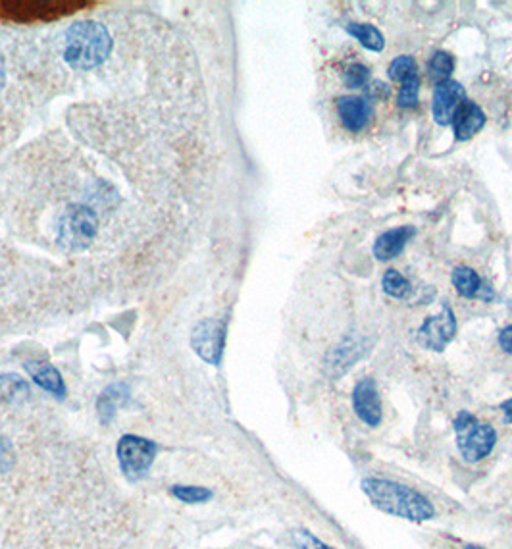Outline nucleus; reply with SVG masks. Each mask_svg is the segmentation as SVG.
Here are the masks:
<instances>
[{
  "label": "nucleus",
  "instance_id": "19",
  "mask_svg": "<svg viewBox=\"0 0 512 549\" xmlns=\"http://www.w3.org/2000/svg\"><path fill=\"white\" fill-rule=\"evenodd\" d=\"M347 33H351L355 39H359L360 45L368 51H374V53L384 51L385 39L378 27L370 26V24H349Z\"/></svg>",
  "mask_w": 512,
  "mask_h": 549
},
{
  "label": "nucleus",
  "instance_id": "18",
  "mask_svg": "<svg viewBox=\"0 0 512 549\" xmlns=\"http://www.w3.org/2000/svg\"><path fill=\"white\" fill-rule=\"evenodd\" d=\"M368 349H362L360 347V343H357V341H345L341 347H335L332 351V355H330V359H328V368H335L337 370V374H341V372H345L347 368H351L353 366V363L357 361V359H360L364 353H366Z\"/></svg>",
  "mask_w": 512,
  "mask_h": 549
},
{
  "label": "nucleus",
  "instance_id": "8",
  "mask_svg": "<svg viewBox=\"0 0 512 549\" xmlns=\"http://www.w3.org/2000/svg\"><path fill=\"white\" fill-rule=\"evenodd\" d=\"M191 345L195 353L208 365H220L226 345V324L214 318H206L199 322L193 330Z\"/></svg>",
  "mask_w": 512,
  "mask_h": 549
},
{
  "label": "nucleus",
  "instance_id": "31",
  "mask_svg": "<svg viewBox=\"0 0 512 549\" xmlns=\"http://www.w3.org/2000/svg\"><path fill=\"white\" fill-rule=\"evenodd\" d=\"M464 549H484V548H480V546H466V548Z\"/></svg>",
  "mask_w": 512,
  "mask_h": 549
},
{
  "label": "nucleus",
  "instance_id": "29",
  "mask_svg": "<svg viewBox=\"0 0 512 549\" xmlns=\"http://www.w3.org/2000/svg\"><path fill=\"white\" fill-rule=\"evenodd\" d=\"M501 411H503V415H505V420L512 424V397L501 403Z\"/></svg>",
  "mask_w": 512,
  "mask_h": 549
},
{
  "label": "nucleus",
  "instance_id": "16",
  "mask_svg": "<svg viewBox=\"0 0 512 549\" xmlns=\"http://www.w3.org/2000/svg\"><path fill=\"white\" fill-rule=\"evenodd\" d=\"M128 399L129 388L126 384H112L110 388L104 390L103 395L99 397V403H97V411H99V417L104 424H108L116 417L118 409L124 407L128 403Z\"/></svg>",
  "mask_w": 512,
  "mask_h": 549
},
{
  "label": "nucleus",
  "instance_id": "21",
  "mask_svg": "<svg viewBox=\"0 0 512 549\" xmlns=\"http://www.w3.org/2000/svg\"><path fill=\"white\" fill-rule=\"evenodd\" d=\"M382 286L384 291L389 297H395V299H405L412 293V286H410L409 280L397 272V270H387L384 274V280H382Z\"/></svg>",
  "mask_w": 512,
  "mask_h": 549
},
{
  "label": "nucleus",
  "instance_id": "24",
  "mask_svg": "<svg viewBox=\"0 0 512 549\" xmlns=\"http://www.w3.org/2000/svg\"><path fill=\"white\" fill-rule=\"evenodd\" d=\"M418 93H420V76H412L401 83L397 103L401 108H416L418 105Z\"/></svg>",
  "mask_w": 512,
  "mask_h": 549
},
{
  "label": "nucleus",
  "instance_id": "2",
  "mask_svg": "<svg viewBox=\"0 0 512 549\" xmlns=\"http://www.w3.org/2000/svg\"><path fill=\"white\" fill-rule=\"evenodd\" d=\"M112 49V39L99 22H79L66 35L64 58L76 70H93L101 66Z\"/></svg>",
  "mask_w": 512,
  "mask_h": 549
},
{
  "label": "nucleus",
  "instance_id": "14",
  "mask_svg": "<svg viewBox=\"0 0 512 549\" xmlns=\"http://www.w3.org/2000/svg\"><path fill=\"white\" fill-rule=\"evenodd\" d=\"M451 282L461 297L482 299V301L493 299V289L489 288L486 282L478 276L476 270H472L468 266H457L451 274Z\"/></svg>",
  "mask_w": 512,
  "mask_h": 549
},
{
  "label": "nucleus",
  "instance_id": "6",
  "mask_svg": "<svg viewBox=\"0 0 512 549\" xmlns=\"http://www.w3.org/2000/svg\"><path fill=\"white\" fill-rule=\"evenodd\" d=\"M156 445L139 436H124L118 442V461L124 476L129 480H141L153 467Z\"/></svg>",
  "mask_w": 512,
  "mask_h": 549
},
{
  "label": "nucleus",
  "instance_id": "9",
  "mask_svg": "<svg viewBox=\"0 0 512 549\" xmlns=\"http://www.w3.org/2000/svg\"><path fill=\"white\" fill-rule=\"evenodd\" d=\"M353 409L364 424L376 428L382 424L384 409H382V397L378 393V386L372 378H364L353 390Z\"/></svg>",
  "mask_w": 512,
  "mask_h": 549
},
{
  "label": "nucleus",
  "instance_id": "22",
  "mask_svg": "<svg viewBox=\"0 0 512 549\" xmlns=\"http://www.w3.org/2000/svg\"><path fill=\"white\" fill-rule=\"evenodd\" d=\"M389 79L391 81H399L403 83L405 79L412 78L418 74V66H416V60L412 56H397L391 64H389Z\"/></svg>",
  "mask_w": 512,
  "mask_h": 549
},
{
  "label": "nucleus",
  "instance_id": "25",
  "mask_svg": "<svg viewBox=\"0 0 512 549\" xmlns=\"http://www.w3.org/2000/svg\"><path fill=\"white\" fill-rule=\"evenodd\" d=\"M343 81L349 89H364L370 83V70L364 64H351L343 74Z\"/></svg>",
  "mask_w": 512,
  "mask_h": 549
},
{
  "label": "nucleus",
  "instance_id": "23",
  "mask_svg": "<svg viewBox=\"0 0 512 549\" xmlns=\"http://www.w3.org/2000/svg\"><path fill=\"white\" fill-rule=\"evenodd\" d=\"M172 496L187 505H197V503H206L208 499H212L214 494H212V490L203 488V486H174Z\"/></svg>",
  "mask_w": 512,
  "mask_h": 549
},
{
  "label": "nucleus",
  "instance_id": "26",
  "mask_svg": "<svg viewBox=\"0 0 512 549\" xmlns=\"http://www.w3.org/2000/svg\"><path fill=\"white\" fill-rule=\"evenodd\" d=\"M291 538H293V544L299 549H333L307 530H295Z\"/></svg>",
  "mask_w": 512,
  "mask_h": 549
},
{
  "label": "nucleus",
  "instance_id": "17",
  "mask_svg": "<svg viewBox=\"0 0 512 549\" xmlns=\"http://www.w3.org/2000/svg\"><path fill=\"white\" fill-rule=\"evenodd\" d=\"M29 384L16 374H0V405L18 403L29 397Z\"/></svg>",
  "mask_w": 512,
  "mask_h": 549
},
{
  "label": "nucleus",
  "instance_id": "5",
  "mask_svg": "<svg viewBox=\"0 0 512 549\" xmlns=\"http://www.w3.org/2000/svg\"><path fill=\"white\" fill-rule=\"evenodd\" d=\"M99 220L97 214L87 207H70L64 212L60 220V243L66 249L81 251L91 245V241L97 236Z\"/></svg>",
  "mask_w": 512,
  "mask_h": 549
},
{
  "label": "nucleus",
  "instance_id": "10",
  "mask_svg": "<svg viewBox=\"0 0 512 549\" xmlns=\"http://www.w3.org/2000/svg\"><path fill=\"white\" fill-rule=\"evenodd\" d=\"M464 101H466V89L459 81L449 79V81L437 83L434 91V105H432L434 120L439 126H449L453 122L455 112Z\"/></svg>",
  "mask_w": 512,
  "mask_h": 549
},
{
  "label": "nucleus",
  "instance_id": "13",
  "mask_svg": "<svg viewBox=\"0 0 512 549\" xmlns=\"http://www.w3.org/2000/svg\"><path fill=\"white\" fill-rule=\"evenodd\" d=\"M414 236H416L414 226H401L385 232L374 243V257L382 262L397 259Z\"/></svg>",
  "mask_w": 512,
  "mask_h": 549
},
{
  "label": "nucleus",
  "instance_id": "3",
  "mask_svg": "<svg viewBox=\"0 0 512 549\" xmlns=\"http://www.w3.org/2000/svg\"><path fill=\"white\" fill-rule=\"evenodd\" d=\"M453 426L462 459L468 463H480L497 444L495 428L487 422H480L468 411H461L453 420Z\"/></svg>",
  "mask_w": 512,
  "mask_h": 549
},
{
  "label": "nucleus",
  "instance_id": "20",
  "mask_svg": "<svg viewBox=\"0 0 512 549\" xmlns=\"http://www.w3.org/2000/svg\"><path fill=\"white\" fill-rule=\"evenodd\" d=\"M453 70H455V58H453V54L445 53V51L434 54L428 62V78L436 83L449 81L453 76Z\"/></svg>",
  "mask_w": 512,
  "mask_h": 549
},
{
  "label": "nucleus",
  "instance_id": "7",
  "mask_svg": "<svg viewBox=\"0 0 512 549\" xmlns=\"http://www.w3.org/2000/svg\"><path fill=\"white\" fill-rule=\"evenodd\" d=\"M457 334V318L449 305L441 307V313L428 316L424 324L418 328V343L428 349L441 353Z\"/></svg>",
  "mask_w": 512,
  "mask_h": 549
},
{
  "label": "nucleus",
  "instance_id": "27",
  "mask_svg": "<svg viewBox=\"0 0 512 549\" xmlns=\"http://www.w3.org/2000/svg\"><path fill=\"white\" fill-rule=\"evenodd\" d=\"M391 97V87L384 81H370L364 87V99L368 101H387Z\"/></svg>",
  "mask_w": 512,
  "mask_h": 549
},
{
  "label": "nucleus",
  "instance_id": "1",
  "mask_svg": "<svg viewBox=\"0 0 512 549\" xmlns=\"http://www.w3.org/2000/svg\"><path fill=\"white\" fill-rule=\"evenodd\" d=\"M360 488L370 503L385 515L410 523H426L436 517V507L432 501L405 484L385 478H364Z\"/></svg>",
  "mask_w": 512,
  "mask_h": 549
},
{
  "label": "nucleus",
  "instance_id": "15",
  "mask_svg": "<svg viewBox=\"0 0 512 549\" xmlns=\"http://www.w3.org/2000/svg\"><path fill=\"white\" fill-rule=\"evenodd\" d=\"M29 376L35 380L37 386H41L43 390L52 393L54 397L62 399L66 395V386L62 380V374L45 361H29L26 365Z\"/></svg>",
  "mask_w": 512,
  "mask_h": 549
},
{
  "label": "nucleus",
  "instance_id": "30",
  "mask_svg": "<svg viewBox=\"0 0 512 549\" xmlns=\"http://www.w3.org/2000/svg\"><path fill=\"white\" fill-rule=\"evenodd\" d=\"M4 85V64H2V58H0V89Z\"/></svg>",
  "mask_w": 512,
  "mask_h": 549
},
{
  "label": "nucleus",
  "instance_id": "4",
  "mask_svg": "<svg viewBox=\"0 0 512 549\" xmlns=\"http://www.w3.org/2000/svg\"><path fill=\"white\" fill-rule=\"evenodd\" d=\"M89 6V2H72V0H16L0 2V16L14 22H37V20H54L76 12L77 8Z\"/></svg>",
  "mask_w": 512,
  "mask_h": 549
},
{
  "label": "nucleus",
  "instance_id": "11",
  "mask_svg": "<svg viewBox=\"0 0 512 549\" xmlns=\"http://www.w3.org/2000/svg\"><path fill=\"white\" fill-rule=\"evenodd\" d=\"M337 114L347 130L359 133L370 124L374 108L364 97H341L337 99Z\"/></svg>",
  "mask_w": 512,
  "mask_h": 549
},
{
  "label": "nucleus",
  "instance_id": "28",
  "mask_svg": "<svg viewBox=\"0 0 512 549\" xmlns=\"http://www.w3.org/2000/svg\"><path fill=\"white\" fill-rule=\"evenodd\" d=\"M499 345L505 353L512 355V326H507L505 330H501L499 334Z\"/></svg>",
  "mask_w": 512,
  "mask_h": 549
},
{
  "label": "nucleus",
  "instance_id": "12",
  "mask_svg": "<svg viewBox=\"0 0 512 549\" xmlns=\"http://www.w3.org/2000/svg\"><path fill=\"white\" fill-rule=\"evenodd\" d=\"M453 131H455V137L459 141H468L472 139L476 133H480L482 128L486 126V114L480 106L472 101H464L459 110L455 112L453 116Z\"/></svg>",
  "mask_w": 512,
  "mask_h": 549
}]
</instances>
